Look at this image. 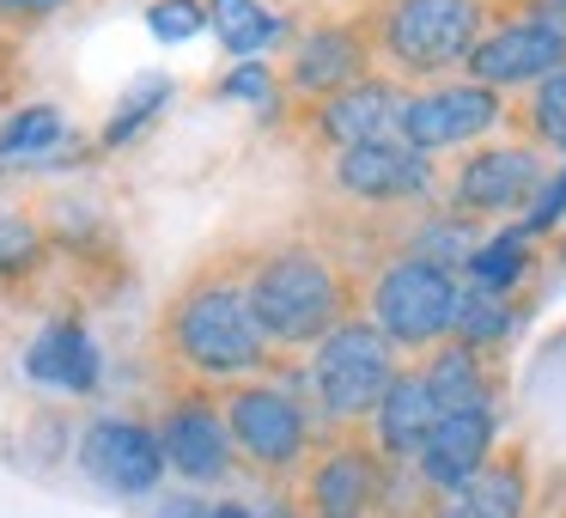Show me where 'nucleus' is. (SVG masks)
<instances>
[{
  "label": "nucleus",
  "mask_w": 566,
  "mask_h": 518,
  "mask_svg": "<svg viewBox=\"0 0 566 518\" xmlns=\"http://www.w3.org/2000/svg\"><path fill=\"white\" fill-rule=\"evenodd\" d=\"M165 335H171V354L208 384H238L250 372H262L269 366V348H274L256 323L250 287L232 281V274H201L171 305Z\"/></svg>",
  "instance_id": "obj_1"
},
{
  "label": "nucleus",
  "mask_w": 566,
  "mask_h": 518,
  "mask_svg": "<svg viewBox=\"0 0 566 518\" xmlns=\"http://www.w3.org/2000/svg\"><path fill=\"white\" fill-rule=\"evenodd\" d=\"M256 323L274 348H317L335 323H347V281L329 257L305 245H281L244 274Z\"/></svg>",
  "instance_id": "obj_2"
},
{
  "label": "nucleus",
  "mask_w": 566,
  "mask_h": 518,
  "mask_svg": "<svg viewBox=\"0 0 566 518\" xmlns=\"http://www.w3.org/2000/svg\"><path fill=\"white\" fill-rule=\"evenodd\" d=\"M396 372L402 366H396L390 335H384L371 318H347L311 348V366H305L298 384L311 391V403H317L323 421L347 427V421L371 415V408L384 403V391L396 384Z\"/></svg>",
  "instance_id": "obj_3"
},
{
  "label": "nucleus",
  "mask_w": 566,
  "mask_h": 518,
  "mask_svg": "<svg viewBox=\"0 0 566 518\" xmlns=\"http://www.w3.org/2000/svg\"><path fill=\"white\" fill-rule=\"evenodd\" d=\"M481 43V0H390L378 19V50L396 74H444L463 68Z\"/></svg>",
  "instance_id": "obj_4"
},
{
  "label": "nucleus",
  "mask_w": 566,
  "mask_h": 518,
  "mask_svg": "<svg viewBox=\"0 0 566 518\" xmlns=\"http://www.w3.org/2000/svg\"><path fill=\"white\" fill-rule=\"evenodd\" d=\"M457 274L427 257H402L371 287V323L390 335V348H439L457 330Z\"/></svg>",
  "instance_id": "obj_5"
},
{
  "label": "nucleus",
  "mask_w": 566,
  "mask_h": 518,
  "mask_svg": "<svg viewBox=\"0 0 566 518\" xmlns=\"http://www.w3.org/2000/svg\"><path fill=\"white\" fill-rule=\"evenodd\" d=\"M220 408L238 457H250L262 476H293L311 457V408L298 403L293 384H232Z\"/></svg>",
  "instance_id": "obj_6"
},
{
  "label": "nucleus",
  "mask_w": 566,
  "mask_h": 518,
  "mask_svg": "<svg viewBox=\"0 0 566 518\" xmlns=\"http://www.w3.org/2000/svg\"><path fill=\"white\" fill-rule=\"evenodd\" d=\"M488 128H500V92L475 86V80H451V86H427L408 92L402 116H396V135L408 141L415 153H451L481 141Z\"/></svg>",
  "instance_id": "obj_7"
},
{
  "label": "nucleus",
  "mask_w": 566,
  "mask_h": 518,
  "mask_svg": "<svg viewBox=\"0 0 566 518\" xmlns=\"http://www.w3.org/2000/svg\"><path fill=\"white\" fill-rule=\"evenodd\" d=\"M554 68H566V31H554L542 13H517V19H505V25L481 31V43L463 62V74L475 80V86L512 92V86L548 80Z\"/></svg>",
  "instance_id": "obj_8"
},
{
  "label": "nucleus",
  "mask_w": 566,
  "mask_h": 518,
  "mask_svg": "<svg viewBox=\"0 0 566 518\" xmlns=\"http://www.w3.org/2000/svg\"><path fill=\"white\" fill-rule=\"evenodd\" d=\"M80 469L98 481L104 494H123V500H140L165 481V445L159 427L147 421H128V415H98L80 439Z\"/></svg>",
  "instance_id": "obj_9"
},
{
  "label": "nucleus",
  "mask_w": 566,
  "mask_h": 518,
  "mask_svg": "<svg viewBox=\"0 0 566 518\" xmlns=\"http://www.w3.org/2000/svg\"><path fill=\"white\" fill-rule=\"evenodd\" d=\"M329 184L342 189L347 201H366V208H402V201H427L432 196V159L415 153L402 135L366 141V147L335 153Z\"/></svg>",
  "instance_id": "obj_10"
},
{
  "label": "nucleus",
  "mask_w": 566,
  "mask_h": 518,
  "mask_svg": "<svg viewBox=\"0 0 566 518\" xmlns=\"http://www.w3.org/2000/svg\"><path fill=\"white\" fill-rule=\"evenodd\" d=\"M159 445H165V464L177 469L184 481H196V488H208V481H226L232 476V427H226V408L213 403V396H171L159 415Z\"/></svg>",
  "instance_id": "obj_11"
},
{
  "label": "nucleus",
  "mask_w": 566,
  "mask_h": 518,
  "mask_svg": "<svg viewBox=\"0 0 566 518\" xmlns=\"http://www.w3.org/2000/svg\"><path fill=\"white\" fill-rule=\"evenodd\" d=\"M493 445H500V408H493V403L451 408V415H439L427 452L415 457V481L432 494V500H439V494L463 488L475 469H488Z\"/></svg>",
  "instance_id": "obj_12"
},
{
  "label": "nucleus",
  "mask_w": 566,
  "mask_h": 518,
  "mask_svg": "<svg viewBox=\"0 0 566 518\" xmlns=\"http://www.w3.org/2000/svg\"><path fill=\"white\" fill-rule=\"evenodd\" d=\"M542 177L548 172H542V159L530 147H481L457 165L451 201L463 214H512V208H530Z\"/></svg>",
  "instance_id": "obj_13"
},
{
  "label": "nucleus",
  "mask_w": 566,
  "mask_h": 518,
  "mask_svg": "<svg viewBox=\"0 0 566 518\" xmlns=\"http://www.w3.org/2000/svg\"><path fill=\"white\" fill-rule=\"evenodd\" d=\"M378 469L371 445H329L305 476V518H371Z\"/></svg>",
  "instance_id": "obj_14"
},
{
  "label": "nucleus",
  "mask_w": 566,
  "mask_h": 518,
  "mask_svg": "<svg viewBox=\"0 0 566 518\" xmlns=\"http://www.w3.org/2000/svg\"><path fill=\"white\" fill-rule=\"evenodd\" d=\"M366 38H359L354 25H317L305 31V38L293 43V62H286V80H293V92H305V99H335V92L359 86L366 80Z\"/></svg>",
  "instance_id": "obj_15"
},
{
  "label": "nucleus",
  "mask_w": 566,
  "mask_h": 518,
  "mask_svg": "<svg viewBox=\"0 0 566 518\" xmlns=\"http://www.w3.org/2000/svg\"><path fill=\"white\" fill-rule=\"evenodd\" d=\"M439 396H432L427 372H396V384L384 391V403L371 408V439H378V457L390 464H415L427 452L432 427H439Z\"/></svg>",
  "instance_id": "obj_16"
},
{
  "label": "nucleus",
  "mask_w": 566,
  "mask_h": 518,
  "mask_svg": "<svg viewBox=\"0 0 566 518\" xmlns=\"http://www.w3.org/2000/svg\"><path fill=\"white\" fill-rule=\"evenodd\" d=\"M25 379L50 384V391H67V396H86V391H98V379H104V354L86 335V323L55 318V323H43V330L31 335Z\"/></svg>",
  "instance_id": "obj_17"
},
{
  "label": "nucleus",
  "mask_w": 566,
  "mask_h": 518,
  "mask_svg": "<svg viewBox=\"0 0 566 518\" xmlns=\"http://www.w3.org/2000/svg\"><path fill=\"white\" fill-rule=\"evenodd\" d=\"M396 116H402V92L390 80H359V86L335 92V99L317 104V135L342 147H366V141H390Z\"/></svg>",
  "instance_id": "obj_18"
},
{
  "label": "nucleus",
  "mask_w": 566,
  "mask_h": 518,
  "mask_svg": "<svg viewBox=\"0 0 566 518\" xmlns=\"http://www.w3.org/2000/svg\"><path fill=\"white\" fill-rule=\"evenodd\" d=\"M524 512H530L524 457H488V469H475L463 488L439 494L427 518H524Z\"/></svg>",
  "instance_id": "obj_19"
},
{
  "label": "nucleus",
  "mask_w": 566,
  "mask_h": 518,
  "mask_svg": "<svg viewBox=\"0 0 566 518\" xmlns=\"http://www.w3.org/2000/svg\"><path fill=\"white\" fill-rule=\"evenodd\" d=\"M427 384H432V396H439V408L451 415V408H475V403H493V391H488V372H481V348H469V342H439L432 348V360L427 366Z\"/></svg>",
  "instance_id": "obj_20"
},
{
  "label": "nucleus",
  "mask_w": 566,
  "mask_h": 518,
  "mask_svg": "<svg viewBox=\"0 0 566 518\" xmlns=\"http://www.w3.org/2000/svg\"><path fill=\"white\" fill-rule=\"evenodd\" d=\"M208 25L232 55H262L269 43H281L286 19L269 13L262 0H208Z\"/></svg>",
  "instance_id": "obj_21"
},
{
  "label": "nucleus",
  "mask_w": 566,
  "mask_h": 518,
  "mask_svg": "<svg viewBox=\"0 0 566 518\" xmlns=\"http://www.w3.org/2000/svg\"><path fill=\"white\" fill-rule=\"evenodd\" d=\"M469 287H481V293H500L512 299V287L530 274V232L517 226V232H500V238H481L475 257L463 262Z\"/></svg>",
  "instance_id": "obj_22"
},
{
  "label": "nucleus",
  "mask_w": 566,
  "mask_h": 518,
  "mask_svg": "<svg viewBox=\"0 0 566 518\" xmlns=\"http://www.w3.org/2000/svg\"><path fill=\"white\" fill-rule=\"evenodd\" d=\"M67 123L55 104H31V111H13L7 128H0V159H38V153L62 147Z\"/></svg>",
  "instance_id": "obj_23"
},
{
  "label": "nucleus",
  "mask_w": 566,
  "mask_h": 518,
  "mask_svg": "<svg viewBox=\"0 0 566 518\" xmlns=\"http://www.w3.org/2000/svg\"><path fill=\"white\" fill-rule=\"evenodd\" d=\"M512 305H505L500 293H481V287H463L457 293V342H469V348H488V342H500L505 330H512Z\"/></svg>",
  "instance_id": "obj_24"
},
{
  "label": "nucleus",
  "mask_w": 566,
  "mask_h": 518,
  "mask_svg": "<svg viewBox=\"0 0 566 518\" xmlns=\"http://www.w3.org/2000/svg\"><path fill=\"white\" fill-rule=\"evenodd\" d=\"M171 104V80H159V74H147L135 92H128L123 104H116V116H111V128H104V147H128V141L140 135V128L153 123V116Z\"/></svg>",
  "instance_id": "obj_25"
},
{
  "label": "nucleus",
  "mask_w": 566,
  "mask_h": 518,
  "mask_svg": "<svg viewBox=\"0 0 566 518\" xmlns=\"http://www.w3.org/2000/svg\"><path fill=\"white\" fill-rule=\"evenodd\" d=\"M475 226L463 220V214H457V220H432V226H420L415 232V250H408V257H427V262H439V269H463L469 257H475Z\"/></svg>",
  "instance_id": "obj_26"
},
{
  "label": "nucleus",
  "mask_w": 566,
  "mask_h": 518,
  "mask_svg": "<svg viewBox=\"0 0 566 518\" xmlns=\"http://www.w3.org/2000/svg\"><path fill=\"white\" fill-rule=\"evenodd\" d=\"M530 128H536L542 147L566 153V68L536 80V92H530Z\"/></svg>",
  "instance_id": "obj_27"
},
{
  "label": "nucleus",
  "mask_w": 566,
  "mask_h": 518,
  "mask_svg": "<svg viewBox=\"0 0 566 518\" xmlns=\"http://www.w3.org/2000/svg\"><path fill=\"white\" fill-rule=\"evenodd\" d=\"M38 257H43L38 226H31V220H19V214H0V281H13V274H25Z\"/></svg>",
  "instance_id": "obj_28"
},
{
  "label": "nucleus",
  "mask_w": 566,
  "mask_h": 518,
  "mask_svg": "<svg viewBox=\"0 0 566 518\" xmlns=\"http://www.w3.org/2000/svg\"><path fill=\"white\" fill-rule=\"evenodd\" d=\"M147 25H153V38L184 43V38H196V31H208V0H159L147 13Z\"/></svg>",
  "instance_id": "obj_29"
},
{
  "label": "nucleus",
  "mask_w": 566,
  "mask_h": 518,
  "mask_svg": "<svg viewBox=\"0 0 566 518\" xmlns=\"http://www.w3.org/2000/svg\"><path fill=\"white\" fill-rule=\"evenodd\" d=\"M560 220H566V172H554V177H542V189L530 196L524 232H530V238H542V232H554Z\"/></svg>",
  "instance_id": "obj_30"
},
{
  "label": "nucleus",
  "mask_w": 566,
  "mask_h": 518,
  "mask_svg": "<svg viewBox=\"0 0 566 518\" xmlns=\"http://www.w3.org/2000/svg\"><path fill=\"white\" fill-rule=\"evenodd\" d=\"M220 99H244V104H269V99H274V74H269V68H256V62H244V68H232V74H226V86H220Z\"/></svg>",
  "instance_id": "obj_31"
},
{
  "label": "nucleus",
  "mask_w": 566,
  "mask_h": 518,
  "mask_svg": "<svg viewBox=\"0 0 566 518\" xmlns=\"http://www.w3.org/2000/svg\"><path fill=\"white\" fill-rule=\"evenodd\" d=\"M67 0H0V13L7 19H50V13H62Z\"/></svg>",
  "instance_id": "obj_32"
},
{
  "label": "nucleus",
  "mask_w": 566,
  "mask_h": 518,
  "mask_svg": "<svg viewBox=\"0 0 566 518\" xmlns=\"http://www.w3.org/2000/svg\"><path fill=\"white\" fill-rule=\"evenodd\" d=\"M159 518H208V506L189 500V494H177V500H165V506H159Z\"/></svg>",
  "instance_id": "obj_33"
},
{
  "label": "nucleus",
  "mask_w": 566,
  "mask_h": 518,
  "mask_svg": "<svg viewBox=\"0 0 566 518\" xmlns=\"http://www.w3.org/2000/svg\"><path fill=\"white\" fill-rule=\"evenodd\" d=\"M530 13H542V19H548V25H554V31H566V0H536Z\"/></svg>",
  "instance_id": "obj_34"
},
{
  "label": "nucleus",
  "mask_w": 566,
  "mask_h": 518,
  "mask_svg": "<svg viewBox=\"0 0 566 518\" xmlns=\"http://www.w3.org/2000/svg\"><path fill=\"white\" fill-rule=\"evenodd\" d=\"M208 518H262V512H250V506H238V500H220V506H208Z\"/></svg>",
  "instance_id": "obj_35"
}]
</instances>
